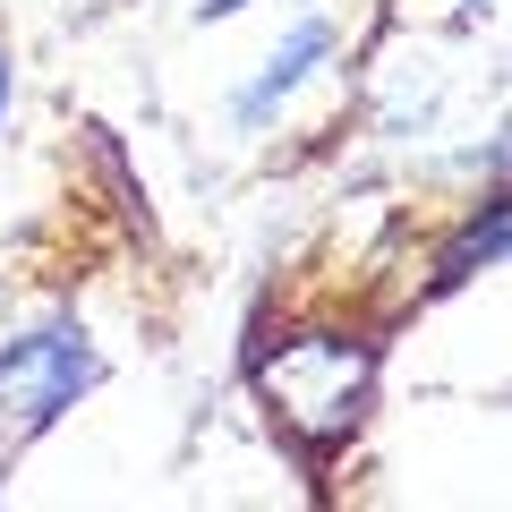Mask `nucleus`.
Returning a JSON list of instances; mask_svg holds the SVG:
<instances>
[{"mask_svg": "<svg viewBox=\"0 0 512 512\" xmlns=\"http://www.w3.org/2000/svg\"><path fill=\"white\" fill-rule=\"evenodd\" d=\"M367 350L333 342V333H308V342H291L274 367H265V393H274V410L291 427H308V436H342L350 419H359L367 402Z\"/></svg>", "mask_w": 512, "mask_h": 512, "instance_id": "1", "label": "nucleus"}, {"mask_svg": "<svg viewBox=\"0 0 512 512\" xmlns=\"http://www.w3.org/2000/svg\"><path fill=\"white\" fill-rule=\"evenodd\" d=\"M94 376H103V359H94V342H86L77 325L18 333V342L0 350V410H9L18 436H35V427H52Z\"/></svg>", "mask_w": 512, "mask_h": 512, "instance_id": "2", "label": "nucleus"}, {"mask_svg": "<svg viewBox=\"0 0 512 512\" xmlns=\"http://www.w3.org/2000/svg\"><path fill=\"white\" fill-rule=\"evenodd\" d=\"M325 60H333V26H325V18H299L291 35L274 43V60H265V69H256L248 86L231 94V120H239V128H274V111L291 103V94L308 86Z\"/></svg>", "mask_w": 512, "mask_h": 512, "instance_id": "3", "label": "nucleus"}, {"mask_svg": "<svg viewBox=\"0 0 512 512\" xmlns=\"http://www.w3.org/2000/svg\"><path fill=\"white\" fill-rule=\"evenodd\" d=\"M495 256H504V197H487V205L470 214V231H461V248L444 256V282H461L470 265H495Z\"/></svg>", "mask_w": 512, "mask_h": 512, "instance_id": "4", "label": "nucleus"}, {"mask_svg": "<svg viewBox=\"0 0 512 512\" xmlns=\"http://www.w3.org/2000/svg\"><path fill=\"white\" fill-rule=\"evenodd\" d=\"M248 0H197V18H239Z\"/></svg>", "mask_w": 512, "mask_h": 512, "instance_id": "5", "label": "nucleus"}, {"mask_svg": "<svg viewBox=\"0 0 512 512\" xmlns=\"http://www.w3.org/2000/svg\"><path fill=\"white\" fill-rule=\"evenodd\" d=\"M0 120H9V60H0Z\"/></svg>", "mask_w": 512, "mask_h": 512, "instance_id": "6", "label": "nucleus"}]
</instances>
